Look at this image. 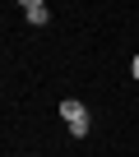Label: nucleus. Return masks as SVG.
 Instances as JSON below:
<instances>
[{
    "instance_id": "1",
    "label": "nucleus",
    "mask_w": 139,
    "mask_h": 157,
    "mask_svg": "<svg viewBox=\"0 0 139 157\" xmlns=\"http://www.w3.org/2000/svg\"><path fill=\"white\" fill-rule=\"evenodd\" d=\"M60 116L70 120V134H74V139H84V134H88V106H84V102L65 97V102H60Z\"/></svg>"
},
{
    "instance_id": "2",
    "label": "nucleus",
    "mask_w": 139,
    "mask_h": 157,
    "mask_svg": "<svg viewBox=\"0 0 139 157\" xmlns=\"http://www.w3.org/2000/svg\"><path fill=\"white\" fill-rule=\"evenodd\" d=\"M23 14H28V23H37V28H42V23L51 19V10L42 5V0H23Z\"/></svg>"
},
{
    "instance_id": "3",
    "label": "nucleus",
    "mask_w": 139,
    "mask_h": 157,
    "mask_svg": "<svg viewBox=\"0 0 139 157\" xmlns=\"http://www.w3.org/2000/svg\"><path fill=\"white\" fill-rule=\"evenodd\" d=\"M130 74H134V78H139V56H134V60H130Z\"/></svg>"
}]
</instances>
